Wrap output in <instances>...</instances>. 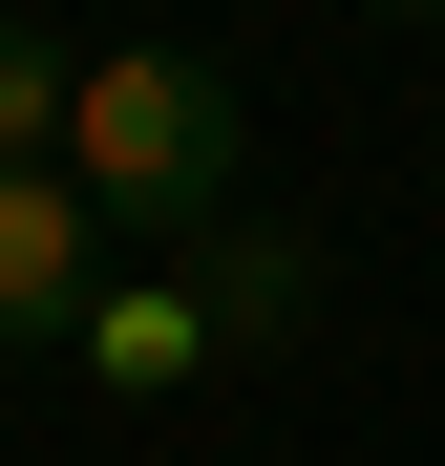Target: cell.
<instances>
[{
    "instance_id": "7a4b0ae2",
    "label": "cell",
    "mask_w": 445,
    "mask_h": 466,
    "mask_svg": "<svg viewBox=\"0 0 445 466\" xmlns=\"http://www.w3.org/2000/svg\"><path fill=\"white\" fill-rule=\"evenodd\" d=\"M86 297H106V212L64 170H0V339H86Z\"/></svg>"
},
{
    "instance_id": "3957f363",
    "label": "cell",
    "mask_w": 445,
    "mask_h": 466,
    "mask_svg": "<svg viewBox=\"0 0 445 466\" xmlns=\"http://www.w3.org/2000/svg\"><path fill=\"white\" fill-rule=\"evenodd\" d=\"M64 360H86L106 403H191V381L234 360V339H212V297H191V276H106V297H86V339H64Z\"/></svg>"
},
{
    "instance_id": "6da1fadb",
    "label": "cell",
    "mask_w": 445,
    "mask_h": 466,
    "mask_svg": "<svg viewBox=\"0 0 445 466\" xmlns=\"http://www.w3.org/2000/svg\"><path fill=\"white\" fill-rule=\"evenodd\" d=\"M234 148H255V106H234V64L212 43H106L86 86H64V191H86L106 233H191L234 212Z\"/></svg>"
},
{
    "instance_id": "277c9868",
    "label": "cell",
    "mask_w": 445,
    "mask_h": 466,
    "mask_svg": "<svg viewBox=\"0 0 445 466\" xmlns=\"http://www.w3.org/2000/svg\"><path fill=\"white\" fill-rule=\"evenodd\" d=\"M191 297H212V339H297V319H319V255L255 233V212H212L191 233Z\"/></svg>"
},
{
    "instance_id": "5b68a950",
    "label": "cell",
    "mask_w": 445,
    "mask_h": 466,
    "mask_svg": "<svg viewBox=\"0 0 445 466\" xmlns=\"http://www.w3.org/2000/svg\"><path fill=\"white\" fill-rule=\"evenodd\" d=\"M64 86H86V64H64L22 0H0V170H64Z\"/></svg>"
},
{
    "instance_id": "8992f818",
    "label": "cell",
    "mask_w": 445,
    "mask_h": 466,
    "mask_svg": "<svg viewBox=\"0 0 445 466\" xmlns=\"http://www.w3.org/2000/svg\"><path fill=\"white\" fill-rule=\"evenodd\" d=\"M382 22H445V0H382Z\"/></svg>"
}]
</instances>
